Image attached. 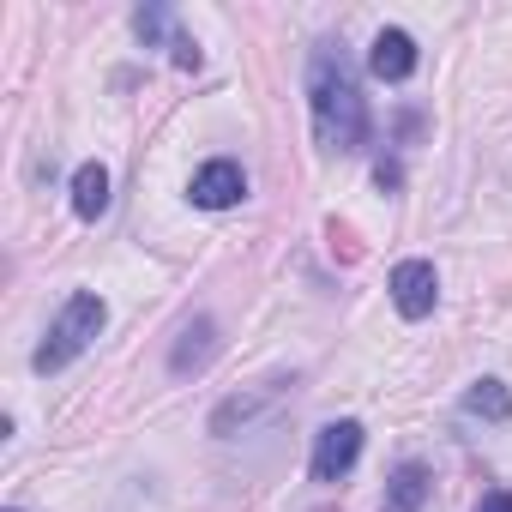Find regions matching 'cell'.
<instances>
[{"label":"cell","instance_id":"7","mask_svg":"<svg viewBox=\"0 0 512 512\" xmlns=\"http://www.w3.org/2000/svg\"><path fill=\"white\" fill-rule=\"evenodd\" d=\"M428 494H434V476H428V464H398L392 470V482H386V500H380V512H422L428 506Z\"/></svg>","mask_w":512,"mask_h":512},{"label":"cell","instance_id":"1","mask_svg":"<svg viewBox=\"0 0 512 512\" xmlns=\"http://www.w3.org/2000/svg\"><path fill=\"white\" fill-rule=\"evenodd\" d=\"M308 115H314V139L326 151H362L368 145V97H362L338 43H320L308 61Z\"/></svg>","mask_w":512,"mask_h":512},{"label":"cell","instance_id":"5","mask_svg":"<svg viewBox=\"0 0 512 512\" xmlns=\"http://www.w3.org/2000/svg\"><path fill=\"white\" fill-rule=\"evenodd\" d=\"M434 302H440V272H434L428 260H404V266H392V308H398L404 320H428Z\"/></svg>","mask_w":512,"mask_h":512},{"label":"cell","instance_id":"4","mask_svg":"<svg viewBox=\"0 0 512 512\" xmlns=\"http://www.w3.org/2000/svg\"><path fill=\"white\" fill-rule=\"evenodd\" d=\"M187 199H193L199 211H229V205H241V199H247V175H241V163H235V157H211V163L193 175Z\"/></svg>","mask_w":512,"mask_h":512},{"label":"cell","instance_id":"8","mask_svg":"<svg viewBox=\"0 0 512 512\" xmlns=\"http://www.w3.org/2000/svg\"><path fill=\"white\" fill-rule=\"evenodd\" d=\"M73 211L85 223H97L109 211V169L103 163H79V175H73Z\"/></svg>","mask_w":512,"mask_h":512},{"label":"cell","instance_id":"2","mask_svg":"<svg viewBox=\"0 0 512 512\" xmlns=\"http://www.w3.org/2000/svg\"><path fill=\"white\" fill-rule=\"evenodd\" d=\"M103 320H109V308H103V296H91V290H79V296H67V308L55 314V326H49V338L37 344V356H31V368L37 374H61L73 356H85L91 344H97V332H103Z\"/></svg>","mask_w":512,"mask_h":512},{"label":"cell","instance_id":"3","mask_svg":"<svg viewBox=\"0 0 512 512\" xmlns=\"http://www.w3.org/2000/svg\"><path fill=\"white\" fill-rule=\"evenodd\" d=\"M356 458H362V422H326L320 428V440H314V458H308V476L314 482H344L350 470H356Z\"/></svg>","mask_w":512,"mask_h":512},{"label":"cell","instance_id":"14","mask_svg":"<svg viewBox=\"0 0 512 512\" xmlns=\"http://www.w3.org/2000/svg\"><path fill=\"white\" fill-rule=\"evenodd\" d=\"M7 512H19V506H7Z\"/></svg>","mask_w":512,"mask_h":512},{"label":"cell","instance_id":"9","mask_svg":"<svg viewBox=\"0 0 512 512\" xmlns=\"http://www.w3.org/2000/svg\"><path fill=\"white\" fill-rule=\"evenodd\" d=\"M464 410H470V416H488V422H506V416H512L506 380H476V386L464 392Z\"/></svg>","mask_w":512,"mask_h":512},{"label":"cell","instance_id":"10","mask_svg":"<svg viewBox=\"0 0 512 512\" xmlns=\"http://www.w3.org/2000/svg\"><path fill=\"white\" fill-rule=\"evenodd\" d=\"M133 31L145 37V49H151V43H169V49H175V37H181L169 7H139V13H133Z\"/></svg>","mask_w":512,"mask_h":512},{"label":"cell","instance_id":"11","mask_svg":"<svg viewBox=\"0 0 512 512\" xmlns=\"http://www.w3.org/2000/svg\"><path fill=\"white\" fill-rule=\"evenodd\" d=\"M205 332H211V320H199V326H187L181 338H205ZM205 356H211V344H181V350H175V374H187V368H199Z\"/></svg>","mask_w":512,"mask_h":512},{"label":"cell","instance_id":"13","mask_svg":"<svg viewBox=\"0 0 512 512\" xmlns=\"http://www.w3.org/2000/svg\"><path fill=\"white\" fill-rule=\"evenodd\" d=\"M476 512H512V488H488V494L476 500Z\"/></svg>","mask_w":512,"mask_h":512},{"label":"cell","instance_id":"12","mask_svg":"<svg viewBox=\"0 0 512 512\" xmlns=\"http://www.w3.org/2000/svg\"><path fill=\"white\" fill-rule=\"evenodd\" d=\"M175 67H181V73H193V67H199V43H193L187 31L175 37Z\"/></svg>","mask_w":512,"mask_h":512},{"label":"cell","instance_id":"6","mask_svg":"<svg viewBox=\"0 0 512 512\" xmlns=\"http://www.w3.org/2000/svg\"><path fill=\"white\" fill-rule=\"evenodd\" d=\"M368 73L386 79V85L410 79V73H416V37H410V31H380L374 49H368Z\"/></svg>","mask_w":512,"mask_h":512}]
</instances>
